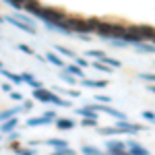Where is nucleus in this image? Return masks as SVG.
<instances>
[{"label":"nucleus","instance_id":"nucleus-1","mask_svg":"<svg viewBox=\"0 0 155 155\" xmlns=\"http://www.w3.org/2000/svg\"><path fill=\"white\" fill-rule=\"evenodd\" d=\"M99 19H83V17H71L66 19V25L71 29V33H79V35H89L95 31V25Z\"/></svg>","mask_w":155,"mask_h":155},{"label":"nucleus","instance_id":"nucleus-2","mask_svg":"<svg viewBox=\"0 0 155 155\" xmlns=\"http://www.w3.org/2000/svg\"><path fill=\"white\" fill-rule=\"evenodd\" d=\"M124 31H126L124 25H112V23H101V21H97L95 31H93V33H97V35L104 37V39L116 41V39H122Z\"/></svg>","mask_w":155,"mask_h":155},{"label":"nucleus","instance_id":"nucleus-3","mask_svg":"<svg viewBox=\"0 0 155 155\" xmlns=\"http://www.w3.org/2000/svg\"><path fill=\"white\" fill-rule=\"evenodd\" d=\"M33 17L41 19L44 23H64L66 21V17H64L62 11H58V8H44V6H39V11Z\"/></svg>","mask_w":155,"mask_h":155},{"label":"nucleus","instance_id":"nucleus-4","mask_svg":"<svg viewBox=\"0 0 155 155\" xmlns=\"http://www.w3.org/2000/svg\"><path fill=\"white\" fill-rule=\"evenodd\" d=\"M89 110H93V112H106V114H110V116H114L116 120H128L126 118V114L124 112H120V110H116V107H110L107 104H89Z\"/></svg>","mask_w":155,"mask_h":155},{"label":"nucleus","instance_id":"nucleus-5","mask_svg":"<svg viewBox=\"0 0 155 155\" xmlns=\"http://www.w3.org/2000/svg\"><path fill=\"white\" fill-rule=\"evenodd\" d=\"M114 128L118 130V134H137V132H141V130H147V126H143V124H132L128 120H122V122L118 120V124Z\"/></svg>","mask_w":155,"mask_h":155},{"label":"nucleus","instance_id":"nucleus-6","mask_svg":"<svg viewBox=\"0 0 155 155\" xmlns=\"http://www.w3.org/2000/svg\"><path fill=\"white\" fill-rule=\"evenodd\" d=\"M54 91H50L46 87H39V89H33V99L35 101H41V104H52L54 101Z\"/></svg>","mask_w":155,"mask_h":155},{"label":"nucleus","instance_id":"nucleus-7","mask_svg":"<svg viewBox=\"0 0 155 155\" xmlns=\"http://www.w3.org/2000/svg\"><path fill=\"white\" fill-rule=\"evenodd\" d=\"M126 151H128V155H151L137 139H128L126 141Z\"/></svg>","mask_w":155,"mask_h":155},{"label":"nucleus","instance_id":"nucleus-8","mask_svg":"<svg viewBox=\"0 0 155 155\" xmlns=\"http://www.w3.org/2000/svg\"><path fill=\"white\" fill-rule=\"evenodd\" d=\"M126 151V143L120 139H110L106 143V153H124Z\"/></svg>","mask_w":155,"mask_h":155},{"label":"nucleus","instance_id":"nucleus-9","mask_svg":"<svg viewBox=\"0 0 155 155\" xmlns=\"http://www.w3.org/2000/svg\"><path fill=\"white\" fill-rule=\"evenodd\" d=\"M4 21H8L11 25H15L17 29H21V31H25V33H29V35H35L37 31H35V27H29V25H25V23H21L19 19H15V17H4Z\"/></svg>","mask_w":155,"mask_h":155},{"label":"nucleus","instance_id":"nucleus-10","mask_svg":"<svg viewBox=\"0 0 155 155\" xmlns=\"http://www.w3.org/2000/svg\"><path fill=\"white\" fill-rule=\"evenodd\" d=\"M21 83H27L29 87H33V89H39V87H44V83L35 79L31 72H21Z\"/></svg>","mask_w":155,"mask_h":155},{"label":"nucleus","instance_id":"nucleus-11","mask_svg":"<svg viewBox=\"0 0 155 155\" xmlns=\"http://www.w3.org/2000/svg\"><path fill=\"white\" fill-rule=\"evenodd\" d=\"M17 126H19V120L17 118L4 120V122H0V132H2V134H11V132H15Z\"/></svg>","mask_w":155,"mask_h":155},{"label":"nucleus","instance_id":"nucleus-12","mask_svg":"<svg viewBox=\"0 0 155 155\" xmlns=\"http://www.w3.org/2000/svg\"><path fill=\"white\" fill-rule=\"evenodd\" d=\"M25 124L33 128V126H48V124H54V120L46 118V116H35V118H29Z\"/></svg>","mask_w":155,"mask_h":155},{"label":"nucleus","instance_id":"nucleus-13","mask_svg":"<svg viewBox=\"0 0 155 155\" xmlns=\"http://www.w3.org/2000/svg\"><path fill=\"white\" fill-rule=\"evenodd\" d=\"M56 128L58 130H72L77 124H74V120H71V118H56Z\"/></svg>","mask_w":155,"mask_h":155},{"label":"nucleus","instance_id":"nucleus-14","mask_svg":"<svg viewBox=\"0 0 155 155\" xmlns=\"http://www.w3.org/2000/svg\"><path fill=\"white\" fill-rule=\"evenodd\" d=\"M81 85H83V87H89V89H101V87L107 85V81H104V79H99V81H93V79H81Z\"/></svg>","mask_w":155,"mask_h":155},{"label":"nucleus","instance_id":"nucleus-15","mask_svg":"<svg viewBox=\"0 0 155 155\" xmlns=\"http://www.w3.org/2000/svg\"><path fill=\"white\" fill-rule=\"evenodd\" d=\"M44 58H46V62L54 64V66H58V68H64V66H66V64H64V60L60 58L58 54H54V52H48V54H46Z\"/></svg>","mask_w":155,"mask_h":155},{"label":"nucleus","instance_id":"nucleus-16","mask_svg":"<svg viewBox=\"0 0 155 155\" xmlns=\"http://www.w3.org/2000/svg\"><path fill=\"white\" fill-rule=\"evenodd\" d=\"M62 71L68 72V74H72L74 79H77V77H79V79H85V71H83V68H79L77 64H66V66H64Z\"/></svg>","mask_w":155,"mask_h":155},{"label":"nucleus","instance_id":"nucleus-17","mask_svg":"<svg viewBox=\"0 0 155 155\" xmlns=\"http://www.w3.org/2000/svg\"><path fill=\"white\" fill-rule=\"evenodd\" d=\"M19 112H23L21 106L17 107H11V110H4V112H0V122H4V120H11V118H17V114Z\"/></svg>","mask_w":155,"mask_h":155},{"label":"nucleus","instance_id":"nucleus-18","mask_svg":"<svg viewBox=\"0 0 155 155\" xmlns=\"http://www.w3.org/2000/svg\"><path fill=\"white\" fill-rule=\"evenodd\" d=\"M39 6H41V4H39L37 0H25V6H23V11H25V12H29V15L33 17V15H35V12L39 11Z\"/></svg>","mask_w":155,"mask_h":155},{"label":"nucleus","instance_id":"nucleus-19","mask_svg":"<svg viewBox=\"0 0 155 155\" xmlns=\"http://www.w3.org/2000/svg\"><path fill=\"white\" fill-rule=\"evenodd\" d=\"M46 145H50V147L56 151V149H64V147H68L71 143H68V141H64V139H48Z\"/></svg>","mask_w":155,"mask_h":155},{"label":"nucleus","instance_id":"nucleus-20","mask_svg":"<svg viewBox=\"0 0 155 155\" xmlns=\"http://www.w3.org/2000/svg\"><path fill=\"white\" fill-rule=\"evenodd\" d=\"M0 74H2L4 79H11V81H12L15 85H19V83H21V74H17V72H11V71H6L4 66L0 68Z\"/></svg>","mask_w":155,"mask_h":155},{"label":"nucleus","instance_id":"nucleus-21","mask_svg":"<svg viewBox=\"0 0 155 155\" xmlns=\"http://www.w3.org/2000/svg\"><path fill=\"white\" fill-rule=\"evenodd\" d=\"M79 116H83V118H91V120H97V112H93V110H89L87 106L79 107V110H74Z\"/></svg>","mask_w":155,"mask_h":155},{"label":"nucleus","instance_id":"nucleus-22","mask_svg":"<svg viewBox=\"0 0 155 155\" xmlns=\"http://www.w3.org/2000/svg\"><path fill=\"white\" fill-rule=\"evenodd\" d=\"M54 50L58 52V54H62V56H66V58H77V52L74 50H71V48H64V46H54Z\"/></svg>","mask_w":155,"mask_h":155},{"label":"nucleus","instance_id":"nucleus-23","mask_svg":"<svg viewBox=\"0 0 155 155\" xmlns=\"http://www.w3.org/2000/svg\"><path fill=\"white\" fill-rule=\"evenodd\" d=\"M137 79L145 81L147 85H155V72H139V74H137Z\"/></svg>","mask_w":155,"mask_h":155},{"label":"nucleus","instance_id":"nucleus-24","mask_svg":"<svg viewBox=\"0 0 155 155\" xmlns=\"http://www.w3.org/2000/svg\"><path fill=\"white\" fill-rule=\"evenodd\" d=\"M99 62H104V64H106V66H110V68H120V66H122V62H120V60L110 58V56H104Z\"/></svg>","mask_w":155,"mask_h":155},{"label":"nucleus","instance_id":"nucleus-25","mask_svg":"<svg viewBox=\"0 0 155 155\" xmlns=\"http://www.w3.org/2000/svg\"><path fill=\"white\" fill-rule=\"evenodd\" d=\"M15 19H19L21 23H25V25H29V27H35V23H33V19L29 17V15H23V12H17V15H12Z\"/></svg>","mask_w":155,"mask_h":155},{"label":"nucleus","instance_id":"nucleus-26","mask_svg":"<svg viewBox=\"0 0 155 155\" xmlns=\"http://www.w3.org/2000/svg\"><path fill=\"white\" fill-rule=\"evenodd\" d=\"M81 151H83L85 155H104V151H99V149L93 147V145H83V147H81Z\"/></svg>","mask_w":155,"mask_h":155},{"label":"nucleus","instance_id":"nucleus-27","mask_svg":"<svg viewBox=\"0 0 155 155\" xmlns=\"http://www.w3.org/2000/svg\"><path fill=\"white\" fill-rule=\"evenodd\" d=\"M134 50L139 54H155V46H145V44H137Z\"/></svg>","mask_w":155,"mask_h":155},{"label":"nucleus","instance_id":"nucleus-28","mask_svg":"<svg viewBox=\"0 0 155 155\" xmlns=\"http://www.w3.org/2000/svg\"><path fill=\"white\" fill-rule=\"evenodd\" d=\"M85 56H87V58H97V60H101L104 56H107V54L104 52V50H87V52H85Z\"/></svg>","mask_w":155,"mask_h":155},{"label":"nucleus","instance_id":"nucleus-29","mask_svg":"<svg viewBox=\"0 0 155 155\" xmlns=\"http://www.w3.org/2000/svg\"><path fill=\"white\" fill-rule=\"evenodd\" d=\"M15 48L19 50V52H23V54H29V56H35V50L31 48L29 44H17Z\"/></svg>","mask_w":155,"mask_h":155},{"label":"nucleus","instance_id":"nucleus-30","mask_svg":"<svg viewBox=\"0 0 155 155\" xmlns=\"http://www.w3.org/2000/svg\"><path fill=\"white\" fill-rule=\"evenodd\" d=\"M4 2H6V4H8V6H12V8H15V11H23V6H25V0H4Z\"/></svg>","mask_w":155,"mask_h":155},{"label":"nucleus","instance_id":"nucleus-31","mask_svg":"<svg viewBox=\"0 0 155 155\" xmlns=\"http://www.w3.org/2000/svg\"><path fill=\"white\" fill-rule=\"evenodd\" d=\"M60 79H62L64 83H68V85H74V83H77V79H74L72 74H68V72H64V71H60Z\"/></svg>","mask_w":155,"mask_h":155},{"label":"nucleus","instance_id":"nucleus-32","mask_svg":"<svg viewBox=\"0 0 155 155\" xmlns=\"http://www.w3.org/2000/svg\"><path fill=\"white\" fill-rule=\"evenodd\" d=\"M91 66H93V68H97V71H101V72H112V71H114V68L106 66V64H104V62H99V60H97V62H91Z\"/></svg>","mask_w":155,"mask_h":155},{"label":"nucleus","instance_id":"nucleus-33","mask_svg":"<svg viewBox=\"0 0 155 155\" xmlns=\"http://www.w3.org/2000/svg\"><path fill=\"white\" fill-rule=\"evenodd\" d=\"M54 91L64 93V95H71V97H79V91H74V89H62V87H54Z\"/></svg>","mask_w":155,"mask_h":155},{"label":"nucleus","instance_id":"nucleus-34","mask_svg":"<svg viewBox=\"0 0 155 155\" xmlns=\"http://www.w3.org/2000/svg\"><path fill=\"white\" fill-rule=\"evenodd\" d=\"M52 104H54V106H60V107H71V101H68V99H62V97H54V101H52Z\"/></svg>","mask_w":155,"mask_h":155},{"label":"nucleus","instance_id":"nucleus-35","mask_svg":"<svg viewBox=\"0 0 155 155\" xmlns=\"http://www.w3.org/2000/svg\"><path fill=\"white\" fill-rule=\"evenodd\" d=\"M74 64H77L79 68H87V66H91V62H89L87 58H81V56H77V58H74Z\"/></svg>","mask_w":155,"mask_h":155},{"label":"nucleus","instance_id":"nucleus-36","mask_svg":"<svg viewBox=\"0 0 155 155\" xmlns=\"http://www.w3.org/2000/svg\"><path fill=\"white\" fill-rule=\"evenodd\" d=\"M52 155H77V153H74L72 147H64V149H56Z\"/></svg>","mask_w":155,"mask_h":155},{"label":"nucleus","instance_id":"nucleus-37","mask_svg":"<svg viewBox=\"0 0 155 155\" xmlns=\"http://www.w3.org/2000/svg\"><path fill=\"white\" fill-rule=\"evenodd\" d=\"M21 110H23V112H31V110H33V101H31V99H23V101H21Z\"/></svg>","mask_w":155,"mask_h":155},{"label":"nucleus","instance_id":"nucleus-38","mask_svg":"<svg viewBox=\"0 0 155 155\" xmlns=\"http://www.w3.org/2000/svg\"><path fill=\"white\" fill-rule=\"evenodd\" d=\"M81 126H83V128H93V126H97V120L83 118V122H81Z\"/></svg>","mask_w":155,"mask_h":155},{"label":"nucleus","instance_id":"nucleus-39","mask_svg":"<svg viewBox=\"0 0 155 155\" xmlns=\"http://www.w3.org/2000/svg\"><path fill=\"white\" fill-rule=\"evenodd\" d=\"M143 118L155 124V112H149V110H145V112H143Z\"/></svg>","mask_w":155,"mask_h":155},{"label":"nucleus","instance_id":"nucleus-40","mask_svg":"<svg viewBox=\"0 0 155 155\" xmlns=\"http://www.w3.org/2000/svg\"><path fill=\"white\" fill-rule=\"evenodd\" d=\"M112 48L122 50V48H126V44H124V41H120V39H116V41H112Z\"/></svg>","mask_w":155,"mask_h":155},{"label":"nucleus","instance_id":"nucleus-41","mask_svg":"<svg viewBox=\"0 0 155 155\" xmlns=\"http://www.w3.org/2000/svg\"><path fill=\"white\" fill-rule=\"evenodd\" d=\"M44 116H46V118H50V120H54V122H56V118H58V116H56V112H54V110H48V112H46V114H44Z\"/></svg>","mask_w":155,"mask_h":155},{"label":"nucleus","instance_id":"nucleus-42","mask_svg":"<svg viewBox=\"0 0 155 155\" xmlns=\"http://www.w3.org/2000/svg\"><path fill=\"white\" fill-rule=\"evenodd\" d=\"M11 97L15 99V101H23V93H19V91H12Z\"/></svg>","mask_w":155,"mask_h":155},{"label":"nucleus","instance_id":"nucleus-43","mask_svg":"<svg viewBox=\"0 0 155 155\" xmlns=\"http://www.w3.org/2000/svg\"><path fill=\"white\" fill-rule=\"evenodd\" d=\"M19 155H35V149H21Z\"/></svg>","mask_w":155,"mask_h":155},{"label":"nucleus","instance_id":"nucleus-44","mask_svg":"<svg viewBox=\"0 0 155 155\" xmlns=\"http://www.w3.org/2000/svg\"><path fill=\"white\" fill-rule=\"evenodd\" d=\"M11 89H12V87H11V83H2V91H4V93H8Z\"/></svg>","mask_w":155,"mask_h":155},{"label":"nucleus","instance_id":"nucleus-45","mask_svg":"<svg viewBox=\"0 0 155 155\" xmlns=\"http://www.w3.org/2000/svg\"><path fill=\"white\" fill-rule=\"evenodd\" d=\"M147 89H149L151 93H155V85H147Z\"/></svg>","mask_w":155,"mask_h":155},{"label":"nucleus","instance_id":"nucleus-46","mask_svg":"<svg viewBox=\"0 0 155 155\" xmlns=\"http://www.w3.org/2000/svg\"><path fill=\"white\" fill-rule=\"evenodd\" d=\"M151 41H153V44H155V33H153V37H151Z\"/></svg>","mask_w":155,"mask_h":155},{"label":"nucleus","instance_id":"nucleus-47","mask_svg":"<svg viewBox=\"0 0 155 155\" xmlns=\"http://www.w3.org/2000/svg\"><path fill=\"white\" fill-rule=\"evenodd\" d=\"M2 21H4V17H0V23H2Z\"/></svg>","mask_w":155,"mask_h":155},{"label":"nucleus","instance_id":"nucleus-48","mask_svg":"<svg viewBox=\"0 0 155 155\" xmlns=\"http://www.w3.org/2000/svg\"><path fill=\"white\" fill-rule=\"evenodd\" d=\"M0 68H2V62H0Z\"/></svg>","mask_w":155,"mask_h":155}]
</instances>
